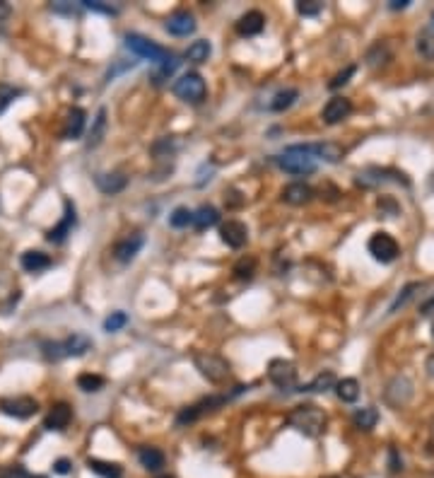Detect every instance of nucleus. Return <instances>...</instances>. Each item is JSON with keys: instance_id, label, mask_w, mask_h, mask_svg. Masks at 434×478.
I'll list each match as a JSON object with an SVG mask.
<instances>
[{"instance_id": "nucleus-1", "label": "nucleus", "mask_w": 434, "mask_h": 478, "mask_svg": "<svg viewBox=\"0 0 434 478\" xmlns=\"http://www.w3.org/2000/svg\"><path fill=\"white\" fill-rule=\"evenodd\" d=\"M287 425L307 437H319L326 430V413L317 403H302L287 413Z\"/></svg>"}, {"instance_id": "nucleus-2", "label": "nucleus", "mask_w": 434, "mask_h": 478, "mask_svg": "<svg viewBox=\"0 0 434 478\" xmlns=\"http://www.w3.org/2000/svg\"><path fill=\"white\" fill-rule=\"evenodd\" d=\"M244 391H249V386L239 384V386H234L232 391L212 394V396H208V398H200L198 403H193V406L184 408L181 413L177 415V425H179V427H184V425H189V423H196V420H198L200 415L210 413V410H217L219 406H224V403H229V401H232V398H236V396H239V394H244Z\"/></svg>"}, {"instance_id": "nucleus-3", "label": "nucleus", "mask_w": 434, "mask_h": 478, "mask_svg": "<svg viewBox=\"0 0 434 478\" xmlns=\"http://www.w3.org/2000/svg\"><path fill=\"white\" fill-rule=\"evenodd\" d=\"M44 358L46 360H60V358H80L87 351H92V339L84 334H72L65 341H46L42 343Z\"/></svg>"}, {"instance_id": "nucleus-4", "label": "nucleus", "mask_w": 434, "mask_h": 478, "mask_svg": "<svg viewBox=\"0 0 434 478\" xmlns=\"http://www.w3.org/2000/svg\"><path fill=\"white\" fill-rule=\"evenodd\" d=\"M273 162L283 172L292 174V177H307V174L317 172V160H314L312 155H307V153H300L295 145H290V148H287L283 155H275Z\"/></svg>"}, {"instance_id": "nucleus-5", "label": "nucleus", "mask_w": 434, "mask_h": 478, "mask_svg": "<svg viewBox=\"0 0 434 478\" xmlns=\"http://www.w3.org/2000/svg\"><path fill=\"white\" fill-rule=\"evenodd\" d=\"M193 365L203 379H208L210 384H222L229 377V363L224 358L215 356V353H196Z\"/></svg>"}, {"instance_id": "nucleus-6", "label": "nucleus", "mask_w": 434, "mask_h": 478, "mask_svg": "<svg viewBox=\"0 0 434 478\" xmlns=\"http://www.w3.org/2000/svg\"><path fill=\"white\" fill-rule=\"evenodd\" d=\"M357 184L364 189H376V187H384V184H401V187L408 189L410 179L405 177L403 172L391 170V167H367V170L357 174Z\"/></svg>"}, {"instance_id": "nucleus-7", "label": "nucleus", "mask_w": 434, "mask_h": 478, "mask_svg": "<svg viewBox=\"0 0 434 478\" xmlns=\"http://www.w3.org/2000/svg\"><path fill=\"white\" fill-rule=\"evenodd\" d=\"M126 49L133 51L135 56H140V58L152 61V63H157V65L167 63V61L172 58L165 46H160V44H155L152 39L143 37V34H135V32L126 34Z\"/></svg>"}, {"instance_id": "nucleus-8", "label": "nucleus", "mask_w": 434, "mask_h": 478, "mask_svg": "<svg viewBox=\"0 0 434 478\" xmlns=\"http://www.w3.org/2000/svg\"><path fill=\"white\" fill-rule=\"evenodd\" d=\"M172 92L177 94L181 102H189V104H200L203 99L208 97L205 80H203V75H198V73H184L172 85Z\"/></svg>"}, {"instance_id": "nucleus-9", "label": "nucleus", "mask_w": 434, "mask_h": 478, "mask_svg": "<svg viewBox=\"0 0 434 478\" xmlns=\"http://www.w3.org/2000/svg\"><path fill=\"white\" fill-rule=\"evenodd\" d=\"M367 249L379 263H393L398 258V254H401V246H398V241L393 239L388 232H374V234H371Z\"/></svg>"}, {"instance_id": "nucleus-10", "label": "nucleus", "mask_w": 434, "mask_h": 478, "mask_svg": "<svg viewBox=\"0 0 434 478\" xmlns=\"http://www.w3.org/2000/svg\"><path fill=\"white\" fill-rule=\"evenodd\" d=\"M268 379L283 391H297V367L290 360H273L268 367Z\"/></svg>"}, {"instance_id": "nucleus-11", "label": "nucleus", "mask_w": 434, "mask_h": 478, "mask_svg": "<svg viewBox=\"0 0 434 478\" xmlns=\"http://www.w3.org/2000/svg\"><path fill=\"white\" fill-rule=\"evenodd\" d=\"M0 410H3L5 415H10V418L27 420L39 410V403L34 401L32 396H8V398H0Z\"/></svg>"}, {"instance_id": "nucleus-12", "label": "nucleus", "mask_w": 434, "mask_h": 478, "mask_svg": "<svg viewBox=\"0 0 434 478\" xmlns=\"http://www.w3.org/2000/svg\"><path fill=\"white\" fill-rule=\"evenodd\" d=\"M75 225H77L75 206H72V201H65L63 218H60V222H58V225H53V227L49 229V232H46V239L51 241V244H63V241L72 234Z\"/></svg>"}, {"instance_id": "nucleus-13", "label": "nucleus", "mask_w": 434, "mask_h": 478, "mask_svg": "<svg viewBox=\"0 0 434 478\" xmlns=\"http://www.w3.org/2000/svg\"><path fill=\"white\" fill-rule=\"evenodd\" d=\"M295 148L300 150V153L312 155L314 160H324V162H331V165L340 162L343 155H345V150L336 143H297Z\"/></svg>"}, {"instance_id": "nucleus-14", "label": "nucleus", "mask_w": 434, "mask_h": 478, "mask_svg": "<svg viewBox=\"0 0 434 478\" xmlns=\"http://www.w3.org/2000/svg\"><path fill=\"white\" fill-rule=\"evenodd\" d=\"M350 114H352L350 99L347 97H331L328 102H326L324 111H321V119H324V123H328V126H336V123L345 121Z\"/></svg>"}, {"instance_id": "nucleus-15", "label": "nucleus", "mask_w": 434, "mask_h": 478, "mask_svg": "<svg viewBox=\"0 0 434 478\" xmlns=\"http://www.w3.org/2000/svg\"><path fill=\"white\" fill-rule=\"evenodd\" d=\"M219 239L229 246V249H241L249 241V227L239 220H227L219 227Z\"/></svg>"}, {"instance_id": "nucleus-16", "label": "nucleus", "mask_w": 434, "mask_h": 478, "mask_svg": "<svg viewBox=\"0 0 434 478\" xmlns=\"http://www.w3.org/2000/svg\"><path fill=\"white\" fill-rule=\"evenodd\" d=\"M143 244H145V237L140 232L128 234V237L118 239L114 244V258H116V261H121V263H131L133 258L140 254Z\"/></svg>"}, {"instance_id": "nucleus-17", "label": "nucleus", "mask_w": 434, "mask_h": 478, "mask_svg": "<svg viewBox=\"0 0 434 478\" xmlns=\"http://www.w3.org/2000/svg\"><path fill=\"white\" fill-rule=\"evenodd\" d=\"M165 30L174 37H189L196 32V18L189 13V10H177V13L167 18Z\"/></svg>"}, {"instance_id": "nucleus-18", "label": "nucleus", "mask_w": 434, "mask_h": 478, "mask_svg": "<svg viewBox=\"0 0 434 478\" xmlns=\"http://www.w3.org/2000/svg\"><path fill=\"white\" fill-rule=\"evenodd\" d=\"M263 27H266V18H263V13H258V10H249V13L241 15V18L236 20L234 30L239 37H256L263 32Z\"/></svg>"}, {"instance_id": "nucleus-19", "label": "nucleus", "mask_w": 434, "mask_h": 478, "mask_svg": "<svg viewBox=\"0 0 434 478\" xmlns=\"http://www.w3.org/2000/svg\"><path fill=\"white\" fill-rule=\"evenodd\" d=\"M70 420H72V408L68 406V403H56L53 408L49 410V415L44 418V427L51 432H60V430H65L68 425H70Z\"/></svg>"}, {"instance_id": "nucleus-20", "label": "nucleus", "mask_w": 434, "mask_h": 478, "mask_svg": "<svg viewBox=\"0 0 434 478\" xmlns=\"http://www.w3.org/2000/svg\"><path fill=\"white\" fill-rule=\"evenodd\" d=\"M280 199H283L287 206H307L309 201L314 199V189L304 182L287 184L283 189V194H280Z\"/></svg>"}, {"instance_id": "nucleus-21", "label": "nucleus", "mask_w": 434, "mask_h": 478, "mask_svg": "<svg viewBox=\"0 0 434 478\" xmlns=\"http://www.w3.org/2000/svg\"><path fill=\"white\" fill-rule=\"evenodd\" d=\"M84 119H87V114H84L80 106H72V109L68 111V116H65L63 138L65 140H77V138H80L82 131H84Z\"/></svg>"}, {"instance_id": "nucleus-22", "label": "nucleus", "mask_w": 434, "mask_h": 478, "mask_svg": "<svg viewBox=\"0 0 434 478\" xmlns=\"http://www.w3.org/2000/svg\"><path fill=\"white\" fill-rule=\"evenodd\" d=\"M20 263H22V268H25L27 273H42V271H46V268H51V256L49 254H44V251H37V249H30V251H25L20 258Z\"/></svg>"}, {"instance_id": "nucleus-23", "label": "nucleus", "mask_w": 434, "mask_h": 478, "mask_svg": "<svg viewBox=\"0 0 434 478\" xmlns=\"http://www.w3.org/2000/svg\"><path fill=\"white\" fill-rule=\"evenodd\" d=\"M97 187H99L101 194L116 196V194H121V191L128 187V177H123V174H118V172L99 174V177H97Z\"/></svg>"}, {"instance_id": "nucleus-24", "label": "nucleus", "mask_w": 434, "mask_h": 478, "mask_svg": "<svg viewBox=\"0 0 434 478\" xmlns=\"http://www.w3.org/2000/svg\"><path fill=\"white\" fill-rule=\"evenodd\" d=\"M336 384H338L336 375L328 370V372H319L317 377H314L312 382H309V384L297 386V391H307V394H326V391L336 389Z\"/></svg>"}, {"instance_id": "nucleus-25", "label": "nucleus", "mask_w": 434, "mask_h": 478, "mask_svg": "<svg viewBox=\"0 0 434 478\" xmlns=\"http://www.w3.org/2000/svg\"><path fill=\"white\" fill-rule=\"evenodd\" d=\"M87 469L99 478H121L123 466L116 461H104V459H87Z\"/></svg>"}, {"instance_id": "nucleus-26", "label": "nucleus", "mask_w": 434, "mask_h": 478, "mask_svg": "<svg viewBox=\"0 0 434 478\" xmlns=\"http://www.w3.org/2000/svg\"><path fill=\"white\" fill-rule=\"evenodd\" d=\"M219 222V213L215 206H200L198 210L193 213V227L198 232H205L208 227H215Z\"/></svg>"}, {"instance_id": "nucleus-27", "label": "nucleus", "mask_w": 434, "mask_h": 478, "mask_svg": "<svg viewBox=\"0 0 434 478\" xmlns=\"http://www.w3.org/2000/svg\"><path fill=\"white\" fill-rule=\"evenodd\" d=\"M104 133H106V109L101 106L92 121V128H89V133H87V148L89 150L97 148L101 140H104Z\"/></svg>"}, {"instance_id": "nucleus-28", "label": "nucleus", "mask_w": 434, "mask_h": 478, "mask_svg": "<svg viewBox=\"0 0 434 478\" xmlns=\"http://www.w3.org/2000/svg\"><path fill=\"white\" fill-rule=\"evenodd\" d=\"M138 459L148 471H160L165 466V452H160L157 447H140Z\"/></svg>"}, {"instance_id": "nucleus-29", "label": "nucleus", "mask_w": 434, "mask_h": 478, "mask_svg": "<svg viewBox=\"0 0 434 478\" xmlns=\"http://www.w3.org/2000/svg\"><path fill=\"white\" fill-rule=\"evenodd\" d=\"M336 394L343 403H355L359 398V382L352 379V377H345V379H338L336 384Z\"/></svg>"}, {"instance_id": "nucleus-30", "label": "nucleus", "mask_w": 434, "mask_h": 478, "mask_svg": "<svg viewBox=\"0 0 434 478\" xmlns=\"http://www.w3.org/2000/svg\"><path fill=\"white\" fill-rule=\"evenodd\" d=\"M352 423H355V427H359V430L369 432L371 427H376V423H379V410H376L374 406L357 408L352 415Z\"/></svg>"}, {"instance_id": "nucleus-31", "label": "nucleus", "mask_w": 434, "mask_h": 478, "mask_svg": "<svg viewBox=\"0 0 434 478\" xmlns=\"http://www.w3.org/2000/svg\"><path fill=\"white\" fill-rule=\"evenodd\" d=\"M210 54H212V46L208 39H198V42H193L186 49V58H189L191 63H205V61L210 58Z\"/></svg>"}, {"instance_id": "nucleus-32", "label": "nucleus", "mask_w": 434, "mask_h": 478, "mask_svg": "<svg viewBox=\"0 0 434 478\" xmlns=\"http://www.w3.org/2000/svg\"><path fill=\"white\" fill-rule=\"evenodd\" d=\"M297 97H300V92H297V89H283V92H278L273 97V102H270V111L290 109V106L297 102Z\"/></svg>"}, {"instance_id": "nucleus-33", "label": "nucleus", "mask_w": 434, "mask_h": 478, "mask_svg": "<svg viewBox=\"0 0 434 478\" xmlns=\"http://www.w3.org/2000/svg\"><path fill=\"white\" fill-rule=\"evenodd\" d=\"M169 225H172V227H177V229L189 227V225H193V210H189L186 206L174 208V213L169 215Z\"/></svg>"}, {"instance_id": "nucleus-34", "label": "nucleus", "mask_w": 434, "mask_h": 478, "mask_svg": "<svg viewBox=\"0 0 434 478\" xmlns=\"http://www.w3.org/2000/svg\"><path fill=\"white\" fill-rule=\"evenodd\" d=\"M418 51L425 56L427 61H434V25L427 27L418 37Z\"/></svg>"}, {"instance_id": "nucleus-35", "label": "nucleus", "mask_w": 434, "mask_h": 478, "mask_svg": "<svg viewBox=\"0 0 434 478\" xmlns=\"http://www.w3.org/2000/svg\"><path fill=\"white\" fill-rule=\"evenodd\" d=\"M104 384H106V379L104 377H99V375H80L77 377V386H80L82 391H87V394H94V391H99V389H104Z\"/></svg>"}, {"instance_id": "nucleus-36", "label": "nucleus", "mask_w": 434, "mask_h": 478, "mask_svg": "<svg viewBox=\"0 0 434 478\" xmlns=\"http://www.w3.org/2000/svg\"><path fill=\"white\" fill-rule=\"evenodd\" d=\"M253 273H256V258L244 256V258L236 261V266H234V278L236 280H251Z\"/></svg>"}, {"instance_id": "nucleus-37", "label": "nucleus", "mask_w": 434, "mask_h": 478, "mask_svg": "<svg viewBox=\"0 0 434 478\" xmlns=\"http://www.w3.org/2000/svg\"><path fill=\"white\" fill-rule=\"evenodd\" d=\"M297 13L302 18H317L324 13V3L321 0H302V3H297Z\"/></svg>"}, {"instance_id": "nucleus-38", "label": "nucleus", "mask_w": 434, "mask_h": 478, "mask_svg": "<svg viewBox=\"0 0 434 478\" xmlns=\"http://www.w3.org/2000/svg\"><path fill=\"white\" fill-rule=\"evenodd\" d=\"M126 324H128V314L126 312H111V317H106V322H104V331L116 334V331H121Z\"/></svg>"}, {"instance_id": "nucleus-39", "label": "nucleus", "mask_w": 434, "mask_h": 478, "mask_svg": "<svg viewBox=\"0 0 434 478\" xmlns=\"http://www.w3.org/2000/svg\"><path fill=\"white\" fill-rule=\"evenodd\" d=\"M415 290H420V285L418 283H410V285H405V288L401 290V295L396 297V300L391 302V307H388V314H393V312H398V307H403L405 302L410 300V297L415 295Z\"/></svg>"}, {"instance_id": "nucleus-40", "label": "nucleus", "mask_w": 434, "mask_h": 478, "mask_svg": "<svg viewBox=\"0 0 434 478\" xmlns=\"http://www.w3.org/2000/svg\"><path fill=\"white\" fill-rule=\"evenodd\" d=\"M20 94H22L20 89L13 87V85H0V114H3V111L8 109V106L13 104Z\"/></svg>"}, {"instance_id": "nucleus-41", "label": "nucleus", "mask_w": 434, "mask_h": 478, "mask_svg": "<svg viewBox=\"0 0 434 478\" xmlns=\"http://www.w3.org/2000/svg\"><path fill=\"white\" fill-rule=\"evenodd\" d=\"M177 68H179V61L172 56V58H169L167 63H162V65H160V70H157L155 75H152V82H155V85H160V82H162V80H167V77L172 75V73L177 70Z\"/></svg>"}, {"instance_id": "nucleus-42", "label": "nucleus", "mask_w": 434, "mask_h": 478, "mask_svg": "<svg viewBox=\"0 0 434 478\" xmlns=\"http://www.w3.org/2000/svg\"><path fill=\"white\" fill-rule=\"evenodd\" d=\"M355 70H357V68H355V65H347L345 70H343V73H338V75L333 77V80L328 82V87H331V89H338V87H343V85H345V82L350 80V77L355 75Z\"/></svg>"}, {"instance_id": "nucleus-43", "label": "nucleus", "mask_w": 434, "mask_h": 478, "mask_svg": "<svg viewBox=\"0 0 434 478\" xmlns=\"http://www.w3.org/2000/svg\"><path fill=\"white\" fill-rule=\"evenodd\" d=\"M82 8L94 10V13H104V15H116V13H118L116 8H111V5L99 3V0H82Z\"/></svg>"}, {"instance_id": "nucleus-44", "label": "nucleus", "mask_w": 434, "mask_h": 478, "mask_svg": "<svg viewBox=\"0 0 434 478\" xmlns=\"http://www.w3.org/2000/svg\"><path fill=\"white\" fill-rule=\"evenodd\" d=\"M0 478H30L27 476V471L22 469V466H5L3 471H0Z\"/></svg>"}, {"instance_id": "nucleus-45", "label": "nucleus", "mask_w": 434, "mask_h": 478, "mask_svg": "<svg viewBox=\"0 0 434 478\" xmlns=\"http://www.w3.org/2000/svg\"><path fill=\"white\" fill-rule=\"evenodd\" d=\"M388 459H391V471H401L403 469V461H401V457H398V452L396 449H388Z\"/></svg>"}, {"instance_id": "nucleus-46", "label": "nucleus", "mask_w": 434, "mask_h": 478, "mask_svg": "<svg viewBox=\"0 0 434 478\" xmlns=\"http://www.w3.org/2000/svg\"><path fill=\"white\" fill-rule=\"evenodd\" d=\"M53 471H56V474H60V476L70 474V461H68V459H58L53 464Z\"/></svg>"}, {"instance_id": "nucleus-47", "label": "nucleus", "mask_w": 434, "mask_h": 478, "mask_svg": "<svg viewBox=\"0 0 434 478\" xmlns=\"http://www.w3.org/2000/svg\"><path fill=\"white\" fill-rule=\"evenodd\" d=\"M420 314H422V317H432V314H434V295L427 302H422V305H420Z\"/></svg>"}, {"instance_id": "nucleus-48", "label": "nucleus", "mask_w": 434, "mask_h": 478, "mask_svg": "<svg viewBox=\"0 0 434 478\" xmlns=\"http://www.w3.org/2000/svg\"><path fill=\"white\" fill-rule=\"evenodd\" d=\"M10 13H13V8H10V3H5V0H0V22L8 20Z\"/></svg>"}, {"instance_id": "nucleus-49", "label": "nucleus", "mask_w": 434, "mask_h": 478, "mask_svg": "<svg viewBox=\"0 0 434 478\" xmlns=\"http://www.w3.org/2000/svg\"><path fill=\"white\" fill-rule=\"evenodd\" d=\"M410 5V0H391V3H388V8L391 10H405Z\"/></svg>"}, {"instance_id": "nucleus-50", "label": "nucleus", "mask_w": 434, "mask_h": 478, "mask_svg": "<svg viewBox=\"0 0 434 478\" xmlns=\"http://www.w3.org/2000/svg\"><path fill=\"white\" fill-rule=\"evenodd\" d=\"M157 478H174V476H167V474H165V476H157Z\"/></svg>"}, {"instance_id": "nucleus-51", "label": "nucleus", "mask_w": 434, "mask_h": 478, "mask_svg": "<svg viewBox=\"0 0 434 478\" xmlns=\"http://www.w3.org/2000/svg\"><path fill=\"white\" fill-rule=\"evenodd\" d=\"M30 478H46V476H30Z\"/></svg>"}, {"instance_id": "nucleus-52", "label": "nucleus", "mask_w": 434, "mask_h": 478, "mask_svg": "<svg viewBox=\"0 0 434 478\" xmlns=\"http://www.w3.org/2000/svg\"><path fill=\"white\" fill-rule=\"evenodd\" d=\"M432 189H434V174H432Z\"/></svg>"}, {"instance_id": "nucleus-53", "label": "nucleus", "mask_w": 434, "mask_h": 478, "mask_svg": "<svg viewBox=\"0 0 434 478\" xmlns=\"http://www.w3.org/2000/svg\"><path fill=\"white\" fill-rule=\"evenodd\" d=\"M432 336H434V324H432Z\"/></svg>"}, {"instance_id": "nucleus-54", "label": "nucleus", "mask_w": 434, "mask_h": 478, "mask_svg": "<svg viewBox=\"0 0 434 478\" xmlns=\"http://www.w3.org/2000/svg\"><path fill=\"white\" fill-rule=\"evenodd\" d=\"M432 25H434V15H432Z\"/></svg>"}, {"instance_id": "nucleus-55", "label": "nucleus", "mask_w": 434, "mask_h": 478, "mask_svg": "<svg viewBox=\"0 0 434 478\" xmlns=\"http://www.w3.org/2000/svg\"><path fill=\"white\" fill-rule=\"evenodd\" d=\"M331 478H336V476H331Z\"/></svg>"}]
</instances>
